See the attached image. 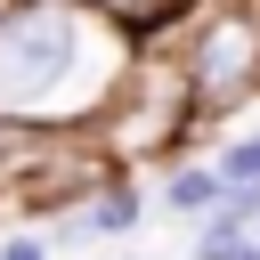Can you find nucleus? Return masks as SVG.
Returning <instances> with one entry per match:
<instances>
[{"mask_svg": "<svg viewBox=\"0 0 260 260\" xmlns=\"http://www.w3.org/2000/svg\"><path fill=\"white\" fill-rule=\"evenodd\" d=\"M114 32V24H106ZM73 0H16L0 8V114L8 122H89L122 81V49Z\"/></svg>", "mask_w": 260, "mask_h": 260, "instance_id": "f257e3e1", "label": "nucleus"}, {"mask_svg": "<svg viewBox=\"0 0 260 260\" xmlns=\"http://www.w3.org/2000/svg\"><path fill=\"white\" fill-rule=\"evenodd\" d=\"M98 122V146L114 162H138V154H162L187 138L195 122V89H187V65L179 57H130L122 81L106 89V106L89 114Z\"/></svg>", "mask_w": 260, "mask_h": 260, "instance_id": "f03ea898", "label": "nucleus"}, {"mask_svg": "<svg viewBox=\"0 0 260 260\" xmlns=\"http://www.w3.org/2000/svg\"><path fill=\"white\" fill-rule=\"evenodd\" d=\"M187 89H195V114H236L252 89H260V8H211L187 49Z\"/></svg>", "mask_w": 260, "mask_h": 260, "instance_id": "7ed1b4c3", "label": "nucleus"}, {"mask_svg": "<svg viewBox=\"0 0 260 260\" xmlns=\"http://www.w3.org/2000/svg\"><path fill=\"white\" fill-rule=\"evenodd\" d=\"M73 8H89V16H98V24H114V32H154V24L187 16L195 0H73Z\"/></svg>", "mask_w": 260, "mask_h": 260, "instance_id": "20e7f679", "label": "nucleus"}, {"mask_svg": "<svg viewBox=\"0 0 260 260\" xmlns=\"http://www.w3.org/2000/svg\"><path fill=\"white\" fill-rule=\"evenodd\" d=\"M211 203H219V171L187 162V171L162 179V211H187V219H195V211H211Z\"/></svg>", "mask_w": 260, "mask_h": 260, "instance_id": "39448f33", "label": "nucleus"}, {"mask_svg": "<svg viewBox=\"0 0 260 260\" xmlns=\"http://www.w3.org/2000/svg\"><path fill=\"white\" fill-rule=\"evenodd\" d=\"M211 171H219V187H260V138H236Z\"/></svg>", "mask_w": 260, "mask_h": 260, "instance_id": "423d86ee", "label": "nucleus"}, {"mask_svg": "<svg viewBox=\"0 0 260 260\" xmlns=\"http://www.w3.org/2000/svg\"><path fill=\"white\" fill-rule=\"evenodd\" d=\"M0 260H49V244H32V236H16V244H8Z\"/></svg>", "mask_w": 260, "mask_h": 260, "instance_id": "0eeeda50", "label": "nucleus"}, {"mask_svg": "<svg viewBox=\"0 0 260 260\" xmlns=\"http://www.w3.org/2000/svg\"><path fill=\"white\" fill-rule=\"evenodd\" d=\"M228 260H260V252H252V244H236V252H228Z\"/></svg>", "mask_w": 260, "mask_h": 260, "instance_id": "6e6552de", "label": "nucleus"}, {"mask_svg": "<svg viewBox=\"0 0 260 260\" xmlns=\"http://www.w3.org/2000/svg\"><path fill=\"white\" fill-rule=\"evenodd\" d=\"M252 252H260V236H252Z\"/></svg>", "mask_w": 260, "mask_h": 260, "instance_id": "1a4fd4ad", "label": "nucleus"}]
</instances>
